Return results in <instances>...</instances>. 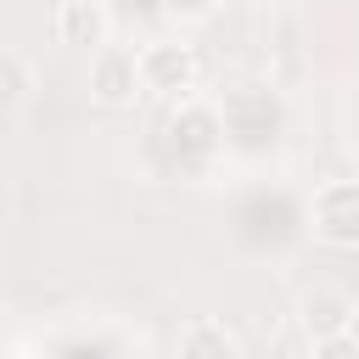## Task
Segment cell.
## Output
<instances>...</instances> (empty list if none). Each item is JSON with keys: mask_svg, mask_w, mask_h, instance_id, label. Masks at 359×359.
Segmentation results:
<instances>
[{"mask_svg": "<svg viewBox=\"0 0 359 359\" xmlns=\"http://www.w3.org/2000/svg\"><path fill=\"white\" fill-rule=\"evenodd\" d=\"M314 236L331 247H359V180H331L314 191Z\"/></svg>", "mask_w": 359, "mask_h": 359, "instance_id": "6da1fadb", "label": "cell"}, {"mask_svg": "<svg viewBox=\"0 0 359 359\" xmlns=\"http://www.w3.org/2000/svg\"><path fill=\"white\" fill-rule=\"evenodd\" d=\"M196 84V50L191 45H174V39H157L140 50V90H157V95H180Z\"/></svg>", "mask_w": 359, "mask_h": 359, "instance_id": "7a4b0ae2", "label": "cell"}, {"mask_svg": "<svg viewBox=\"0 0 359 359\" xmlns=\"http://www.w3.org/2000/svg\"><path fill=\"white\" fill-rule=\"evenodd\" d=\"M168 140L180 146V157H213L224 146V112L208 101H185L168 123Z\"/></svg>", "mask_w": 359, "mask_h": 359, "instance_id": "3957f363", "label": "cell"}, {"mask_svg": "<svg viewBox=\"0 0 359 359\" xmlns=\"http://www.w3.org/2000/svg\"><path fill=\"white\" fill-rule=\"evenodd\" d=\"M90 90H95V101H107V107L129 101V95L140 90V56H135V50H118V45H101L95 62H90Z\"/></svg>", "mask_w": 359, "mask_h": 359, "instance_id": "277c9868", "label": "cell"}, {"mask_svg": "<svg viewBox=\"0 0 359 359\" xmlns=\"http://www.w3.org/2000/svg\"><path fill=\"white\" fill-rule=\"evenodd\" d=\"M297 314H303V331L320 342V337H342V331H353V297L348 292H337V286H320V292H309L303 303H297Z\"/></svg>", "mask_w": 359, "mask_h": 359, "instance_id": "5b68a950", "label": "cell"}, {"mask_svg": "<svg viewBox=\"0 0 359 359\" xmlns=\"http://www.w3.org/2000/svg\"><path fill=\"white\" fill-rule=\"evenodd\" d=\"M56 34H62L67 45L101 50V45H107V6H101V0H62V6H56Z\"/></svg>", "mask_w": 359, "mask_h": 359, "instance_id": "8992f818", "label": "cell"}, {"mask_svg": "<svg viewBox=\"0 0 359 359\" xmlns=\"http://www.w3.org/2000/svg\"><path fill=\"white\" fill-rule=\"evenodd\" d=\"M236 331L224 320H191L180 331V359H236Z\"/></svg>", "mask_w": 359, "mask_h": 359, "instance_id": "52a82bcc", "label": "cell"}, {"mask_svg": "<svg viewBox=\"0 0 359 359\" xmlns=\"http://www.w3.org/2000/svg\"><path fill=\"white\" fill-rule=\"evenodd\" d=\"M28 95V62L17 50H0V107H17Z\"/></svg>", "mask_w": 359, "mask_h": 359, "instance_id": "ba28073f", "label": "cell"}, {"mask_svg": "<svg viewBox=\"0 0 359 359\" xmlns=\"http://www.w3.org/2000/svg\"><path fill=\"white\" fill-rule=\"evenodd\" d=\"M314 359H359L353 331H342V337H320V342H314Z\"/></svg>", "mask_w": 359, "mask_h": 359, "instance_id": "9c48e42d", "label": "cell"}, {"mask_svg": "<svg viewBox=\"0 0 359 359\" xmlns=\"http://www.w3.org/2000/svg\"><path fill=\"white\" fill-rule=\"evenodd\" d=\"M163 6H168L174 17H208V11L219 6V0H163Z\"/></svg>", "mask_w": 359, "mask_h": 359, "instance_id": "30bf717a", "label": "cell"}]
</instances>
